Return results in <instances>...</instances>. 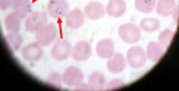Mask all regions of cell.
I'll list each match as a JSON object with an SVG mask.
<instances>
[{
  "instance_id": "cell-1",
  "label": "cell",
  "mask_w": 179,
  "mask_h": 91,
  "mask_svg": "<svg viewBox=\"0 0 179 91\" xmlns=\"http://www.w3.org/2000/svg\"><path fill=\"white\" fill-rule=\"evenodd\" d=\"M84 12L89 18L92 20H95L103 16L105 12L104 8L101 3L92 1L85 6Z\"/></svg>"
},
{
  "instance_id": "cell-2",
  "label": "cell",
  "mask_w": 179,
  "mask_h": 91,
  "mask_svg": "<svg viewBox=\"0 0 179 91\" xmlns=\"http://www.w3.org/2000/svg\"><path fill=\"white\" fill-rule=\"evenodd\" d=\"M84 20V15L78 8H75L71 10L66 17L67 24L69 26L73 28L80 26L83 23Z\"/></svg>"
},
{
  "instance_id": "cell-3",
  "label": "cell",
  "mask_w": 179,
  "mask_h": 91,
  "mask_svg": "<svg viewBox=\"0 0 179 91\" xmlns=\"http://www.w3.org/2000/svg\"><path fill=\"white\" fill-rule=\"evenodd\" d=\"M125 4L122 0H110L107 4V10L108 14L114 17H119L125 10Z\"/></svg>"
},
{
  "instance_id": "cell-4",
  "label": "cell",
  "mask_w": 179,
  "mask_h": 91,
  "mask_svg": "<svg viewBox=\"0 0 179 91\" xmlns=\"http://www.w3.org/2000/svg\"><path fill=\"white\" fill-rule=\"evenodd\" d=\"M69 9V5L66 0H53L52 2V12L54 17L64 16Z\"/></svg>"
}]
</instances>
